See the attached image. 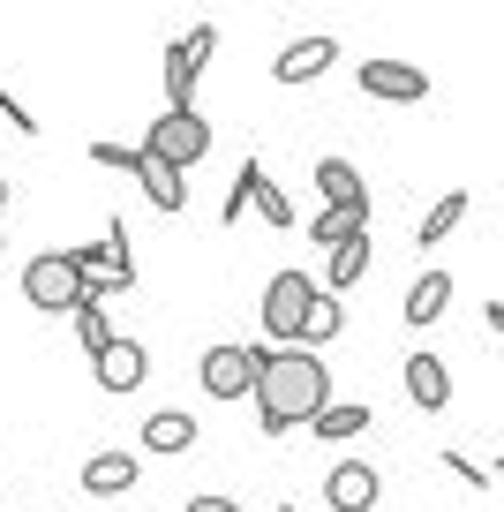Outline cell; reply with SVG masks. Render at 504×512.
Masks as SVG:
<instances>
[{
	"mask_svg": "<svg viewBox=\"0 0 504 512\" xmlns=\"http://www.w3.org/2000/svg\"><path fill=\"white\" fill-rule=\"evenodd\" d=\"M324 407H331V369H324V354L279 347V354L264 362V377H256V422H264V437L309 430Z\"/></svg>",
	"mask_w": 504,
	"mask_h": 512,
	"instance_id": "6da1fadb",
	"label": "cell"
},
{
	"mask_svg": "<svg viewBox=\"0 0 504 512\" xmlns=\"http://www.w3.org/2000/svg\"><path fill=\"white\" fill-rule=\"evenodd\" d=\"M271 354H279V347H264V339H226V347H204L196 384H204L211 400H256V377H264Z\"/></svg>",
	"mask_w": 504,
	"mask_h": 512,
	"instance_id": "7a4b0ae2",
	"label": "cell"
},
{
	"mask_svg": "<svg viewBox=\"0 0 504 512\" xmlns=\"http://www.w3.org/2000/svg\"><path fill=\"white\" fill-rule=\"evenodd\" d=\"M83 294H91V279H83V264H76L68 249H46V256H31V264H23V302L46 309V317H76Z\"/></svg>",
	"mask_w": 504,
	"mask_h": 512,
	"instance_id": "3957f363",
	"label": "cell"
},
{
	"mask_svg": "<svg viewBox=\"0 0 504 512\" xmlns=\"http://www.w3.org/2000/svg\"><path fill=\"white\" fill-rule=\"evenodd\" d=\"M143 151H158L166 166L196 174V166L211 159V121H204V113H174V106H166V113L151 121V136H143Z\"/></svg>",
	"mask_w": 504,
	"mask_h": 512,
	"instance_id": "277c9868",
	"label": "cell"
},
{
	"mask_svg": "<svg viewBox=\"0 0 504 512\" xmlns=\"http://www.w3.org/2000/svg\"><path fill=\"white\" fill-rule=\"evenodd\" d=\"M211 53H219V31H211V23H196L189 38H166V98H174V113H196L189 98H196V83H204Z\"/></svg>",
	"mask_w": 504,
	"mask_h": 512,
	"instance_id": "5b68a950",
	"label": "cell"
},
{
	"mask_svg": "<svg viewBox=\"0 0 504 512\" xmlns=\"http://www.w3.org/2000/svg\"><path fill=\"white\" fill-rule=\"evenodd\" d=\"M309 302H316L309 272H279V279L264 287V339H294V347H301V324H309Z\"/></svg>",
	"mask_w": 504,
	"mask_h": 512,
	"instance_id": "8992f818",
	"label": "cell"
},
{
	"mask_svg": "<svg viewBox=\"0 0 504 512\" xmlns=\"http://www.w3.org/2000/svg\"><path fill=\"white\" fill-rule=\"evenodd\" d=\"M354 83H362V98H384V106H422L429 98V76L414 61H362Z\"/></svg>",
	"mask_w": 504,
	"mask_h": 512,
	"instance_id": "52a82bcc",
	"label": "cell"
},
{
	"mask_svg": "<svg viewBox=\"0 0 504 512\" xmlns=\"http://www.w3.org/2000/svg\"><path fill=\"white\" fill-rule=\"evenodd\" d=\"M377 497H384V475L369 460H339L324 475V505L331 512H377Z\"/></svg>",
	"mask_w": 504,
	"mask_h": 512,
	"instance_id": "ba28073f",
	"label": "cell"
},
{
	"mask_svg": "<svg viewBox=\"0 0 504 512\" xmlns=\"http://www.w3.org/2000/svg\"><path fill=\"white\" fill-rule=\"evenodd\" d=\"M91 377H98V392L128 400V392H136V384L151 377V354H143V339H113V347L91 362Z\"/></svg>",
	"mask_w": 504,
	"mask_h": 512,
	"instance_id": "9c48e42d",
	"label": "cell"
},
{
	"mask_svg": "<svg viewBox=\"0 0 504 512\" xmlns=\"http://www.w3.org/2000/svg\"><path fill=\"white\" fill-rule=\"evenodd\" d=\"M136 189L151 196V211H166V219L189 204V174H181V166H166L158 151H143V144H136Z\"/></svg>",
	"mask_w": 504,
	"mask_h": 512,
	"instance_id": "30bf717a",
	"label": "cell"
},
{
	"mask_svg": "<svg viewBox=\"0 0 504 512\" xmlns=\"http://www.w3.org/2000/svg\"><path fill=\"white\" fill-rule=\"evenodd\" d=\"M339 68V38H294V46H279V61H271V76L279 83H316Z\"/></svg>",
	"mask_w": 504,
	"mask_h": 512,
	"instance_id": "8fae6325",
	"label": "cell"
},
{
	"mask_svg": "<svg viewBox=\"0 0 504 512\" xmlns=\"http://www.w3.org/2000/svg\"><path fill=\"white\" fill-rule=\"evenodd\" d=\"M407 400L422 407V415H444V407H452V369H444L429 347L407 354Z\"/></svg>",
	"mask_w": 504,
	"mask_h": 512,
	"instance_id": "7c38bea8",
	"label": "cell"
},
{
	"mask_svg": "<svg viewBox=\"0 0 504 512\" xmlns=\"http://www.w3.org/2000/svg\"><path fill=\"white\" fill-rule=\"evenodd\" d=\"M196 415L189 407H158V415H143V452H196Z\"/></svg>",
	"mask_w": 504,
	"mask_h": 512,
	"instance_id": "4fadbf2b",
	"label": "cell"
},
{
	"mask_svg": "<svg viewBox=\"0 0 504 512\" xmlns=\"http://www.w3.org/2000/svg\"><path fill=\"white\" fill-rule=\"evenodd\" d=\"M316 189H324V211H369V181L347 159H316Z\"/></svg>",
	"mask_w": 504,
	"mask_h": 512,
	"instance_id": "5bb4252c",
	"label": "cell"
},
{
	"mask_svg": "<svg viewBox=\"0 0 504 512\" xmlns=\"http://www.w3.org/2000/svg\"><path fill=\"white\" fill-rule=\"evenodd\" d=\"M444 309H452V272H437V264H429V272L407 287V324H414V332H429Z\"/></svg>",
	"mask_w": 504,
	"mask_h": 512,
	"instance_id": "9a60e30c",
	"label": "cell"
},
{
	"mask_svg": "<svg viewBox=\"0 0 504 512\" xmlns=\"http://www.w3.org/2000/svg\"><path fill=\"white\" fill-rule=\"evenodd\" d=\"M136 475H143V460H128V452H98V460H83V490H91V497L136 490Z\"/></svg>",
	"mask_w": 504,
	"mask_h": 512,
	"instance_id": "2e32d148",
	"label": "cell"
},
{
	"mask_svg": "<svg viewBox=\"0 0 504 512\" xmlns=\"http://www.w3.org/2000/svg\"><path fill=\"white\" fill-rule=\"evenodd\" d=\"M362 430H369V407H362V400H331L324 415L309 422L316 445H347V437H362Z\"/></svg>",
	"mask_w": 504,
	"mask_h": 512,
	"instance_id": "e0dca14e",
	"label": "cell"
},
{
	"mask_svg": "<svg viewBox=\"0 0 504 512\" xmlns=\"http://www.w3.org/2000/svg\"><path fill=\"white\" fill-rule=\"evenodd\" d=\"M362 234H369V211H324V219H309V241L331 249V256L347 249V241H362Z\"/></svg>",
	"mask_w": 504,
	"mask_h": 512,
	"instance_id": "ac0fdd59",
	"label": "cell"
},
{
	"mask_svg": "<svg viewBox=\"0 0 504 512\" xmlns=\"http://www.w3.org/2000/svg\"><path fill=\"white\" fill-rule=\"evenodd\" d=\"M339 332H347V309H339V294H324V287H316V302H309V324H301V347H324V339H339Z\"/></svg>",
	"mask_w": 504,
	"mask_h": 512,
	"instance_id": "d6986e66",
	"label": "cell"
},
{
	"mask_svg": "<svg viewBox=\"0 0 504 512\" xmlns=\"http://www.w3.org/2000/svg\"><path fill=\"white\" fill-rule=\"evenodd\" d=\"M467 204H474V196H467V189H452V196H437V204H429V219H422V226H414V241H422V249H437V241H444V234H452V226H459V219H467Z\"/></svg>",
	"mask_w": 504,
	"mask_h": 512,
	"instance_id": "ffe728a7",
	"label": "cell"
},
{
	"mask_svg": "<svg viewBox=\"0 0 504 512\" xmlns=\"http://www.w3.org/2000/svg\"><path fill=\"white\" fill-rule=\"evenodd\" d=\"M68 324H76V347L91 354V362H98V354L113 347V339H121V332H113V324H106V302H83V309H76V317H68Z\"/></svg>",
	"mask_w": 504,
	"mask_h": 512,
	"instance_id": "44dd1931",
	"label": "cell"
},
{
	"mask_svg": "<svg viewBox=\"0 0 504 512\" xmlns=\"http://www.w3.org/2000/svg\"><path fill=\"white\" fill-rule=\"evenodd\" d=\"M362 272H369V234H362V241H347V249L331 256V272H324V294H339V287H362Z\"/></svg>",
	"mask_w": 504,
	"mask_h": 512,
	"instance_id": "7402d4cb",
	"label": "cell"
},
{
	"mask_svg": "<svg viewBox=\"0 0 504 512\" xmlns=\"http://www.w3.org/2000/svg\"><path fill=\"white\" fill-rule=\"evenodd\" d=\"M256 181H264V166H241V174H234V189H226V204H219V219L226 226H234V219H249V204H256Z\"/></svg>",
	"mask_w": 504,
	"mask_h": 512,
	"instance_id": "603a6c76",
	"label": "cell"
},
{
	"mask_svg": "<svg viewBox=\"0 0 504 512\" xmlns=\"http://www.w3.org/2000/svg\"><path fill=\"white\" fill-rule=\"evenodd\" d=\"M256 219H264V226H294V196H286L271 174L256 181Z\"/></svg>",
	"mask_w": 504,
	"mask_h": 512,
	"instance_id": "cb8c5ba5",
	"label": "cell"
},
{
	"mask_svg": "<svg viewBox=\"0 0 504 512\" xmlns=\"http://www.w3.org/2000/svg\"><path fill=\"white\" fill-rule=\"evenodd\" d=\"M0 121H8V128H23V136H38V113L23 106V98L8 91V83H0Z\"/></svg>",
	"mask_w": 504,
	"mask_h": 512,
	"instance_id": "d4e9b609",
	"label": "cell"
},
{
	"mask_svg": "<svg viewBox=\"0 0 504 512\" xmlns=\"http://www.w3.org/2000/svg\"><path fill=\"white\" fill-rule=\"evenodd\" d=\"M91 159L106 166V174H136V151H128V144H106V136L91 144Z\"/></svg>",
	"mask_w": 504,
	"mask_h": 512,
	"instance_id": "484cf974",
	"label": "cell"
},
{
	"mask_svg": "<svg viewBox=\"0 0 504 512\" xmlns=\"http://www.w3.org/2000/svg\"><path fill=\"white\" fill-rule=\"evenodd\" d=\"M437 460L452 467V475L467 482V490H489V467H482V460H467V452H437Z\"/></svg>",
	"mask_w": 504,
	"mask_h": 512,
	"instance_id": "4316f807",
	"label": "cell"
},
{
	"mask_svg": "<svg viewBox=\"0 0 504 512\" xmlns=\"http://www.w3.org/2000/svg\"><path fill=\"white\" fill-rule=\"evenodd\" d=\"M189 512H241L234 497H189Z\"/></svg>",
	"mask_w": 504,
	"mask_h": 512,
	"instance_id": "83f0119b",
	"label": "cell"
},
{
	"mask_svg": "<svg viewBox=\"0 0 504 512\" xmlns=\"http://www.w3.org/2000/svg\"><path fill=\"white\" fill-rule=\"evenodd\" d=\"M482 324H489V332L504 339V302H489V309H482Z\"/></svg>",
	"mask_w": 504,
	"mask_h": 512,
	"instance_id": "f1b7e54d",
	"label": "cell"
},
{
	"mask_svg": "<svg viewBox=\"0 0 504 512\" xmlns=\"http://www.w3.org/2000/svg\"><path fill=\"white\" fill-rule=\"evenodd\" d=\"M0 211H8V174H0Z\"/></svg>",
	"mask_w": 504,
	"mask_h": 512,
	"instance_id": "f546056e",
	"label": "cell"
},
{
	"mask_svg": "<svg viewBox=\"0 0 504 512\" xmlns=\"http://www.w3.org/2000/svg\"><path fill=\"white\" fill-rule=\"evenodd\" d=\"M497 475H504V460H497Z\"/></svg>",
	"mask_w": 504,
	"mask_h": 512,
	"instance_id": "4dcf8cb0",
	"label": "cell"
},
{
	"mask_svg": "<svg viewBox=\"0 0 504 512\" xmlns=\"http://www.w3.org/2000/svg\"><path fill=\"white\" fill-rule=\"evenodd\" d=\"M279 512H294V505H279Z\"/></svg>",
	"mask_w": 504,
	"mask_h": 512,
	"instance_id": "1f68e13d",
	"label": "cell"
}]
</instances>
